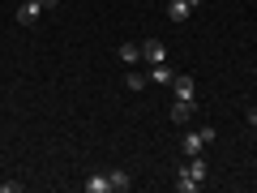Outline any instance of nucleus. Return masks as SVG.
Listing matches in <instances>:
<instances>
[{"label": "nucleus", "mask_w": 257, "mask_h": 193, "mask_svg": "<svg viewBox=\"0 0 257 193\" xmlns=\"http://www.w3.org/2000/svg\"><path fill=\"white\" fill-rule=\"evenodd\" d=\"M142 60H146V64H167V43L146 39V43H142Z\"/></svg>", "instance_id": "nucleus-1"}, {"label": "nucleus", "mask_w": 257, "mask_h": 193, "mask_svg": "<svg viewBox=\"0 0 257 193\" xmlns=\"http://www.w3.org/2000/svg\"><path fill=\"white\" fill-rule=\"evenodd\" d=\"M39 13H43V0H26V5H22V9L13 13V18H18V26H35V22H39Z\"/></svg>", "instance_id": "nucleus-2"}, {"label": "nucleus", "mask_w": 257, "mask_h": 193, "mask_svg": "<svg viewBox=\"0 0 257 193\" xmlns=\"http://www.w3.org/2000/svg\"><path fill=\"white\" fill-rule=\"evenodd\" d=\"M172 90H176V99H189V103H197V82H193V77H184V73H176V82H172Z\"/></svg>", "instance_id": "nucleus-3"}, {"label": "nucleus", "mask_w": 257, "mask_h": 193, "mask_svg": "<svg viewBox=\"0 0 257 193\" xmlns=\"http://www.w3.org/2000/svg\"><path fill=\"white\" fill-rule=\"evenodd\" d=\"M180 172H184V176H193V180L202 184V180H206V163H202V155H193V159H184V163H180Z\"/></svg>", "instance_id": "nucleus-4"}, {"label": "nucleus", "mask_w": 257, "mask_h": 193, "mask_svg": "<svg viewBox=\"0 0 257 193\" xmlns=\"http://www.w3.org/2000/svg\"><path fill=\"white\" fill-rule=\"evenodd\" d=\"M202 146H206V138H202V129H197V133H184V142H180V150H184V155H202Z\"/></svg>", "instance_id": "nucleus-5"}, {"label": "nucleus", "mask_w": 257, "mask_h": 193, "mask_svg": "<svg viewBox=\"0 0 257 193\" xmlns=\"http://www.w3.org/2000/svg\"><path fill=\"white\" fill-rule=\"evenodd\" d=\"M189 13H193L189 0H167V18L172 22H189Z\"/></svg>", "instance_id": "nucleus-6"}, {"label": "nucleus", "mask_w": 257, "mask_h": 193, "mask_svg": "<svg viewBox=\"0 0 257 193\" xmlns=\"http://www.w3.org/2000/svg\"><path fill=\"white\" fill-rule=\"evenodd\" d=\"M150 82H155V86H172L176 82V73H172V69H167V64H150Z\"/></svg>", "instance_id": "nucleus-7"}, {"label": "nucleus", "mask_w": 257, "mask_h": 193, "mask_svg": "<svg viewBox=\"0 0 257 193\" xmlns=\"http://www.w3.org/2000/svg\"><path fill=\"white\" fill-rule=\"evenodd\" d=\"M167 116H172V120H176V125H184V120H189V116H193V103H189V99H176V103H172V108H167Z\"/></svg>", "instance_id": "nucleus-8"}, {"label": "nucleus", "mask_w": 257, "mask_h": 193, "mask_svg": "<svg viewBox=\"0 0 257 193\" xmlns=\"http://www.w3.org/2000/svg\"><path fill=\"white\" fill-rule=\"evenodd\" d=\"M107 180H111V193H128V184H133V180H128V172H120V167H116V172H107Z\"/></svg>", "instance_id": "nucleus-9"}, {"label": "nucleus", "mask_w": 257, "mask_h": 193, "mask_svg": "<svg viewBox=\"0 0 257 193\" xmlns=\"http://www.w3.org/2000/svg\"><path fill=\"white\" fill-rule=\"evenodd\" d=\"M116 56H120V60H124V64H128V69H133V64H138V60H142V47H133V43H124V47H120V52H116Z\"/></svg>", "instance_id": "nucleus-10"}, {"label": "nucleus", "mask_w": 257, "mask_h": 193, "mask_svg": "<svg viewBox=\"0 0 257 193\" xmlns=\"http://www.w3.org/2000/svg\"><path fill=\"white\" fill-rule=\"evenodd\" d=\"M86 193H111V180L107 176H90L86 180Z\"/></svg>", "instance_id": "nucleus-11"}, {"label": "nucleus", "mask_w": 257, "mask_h": 193, "mask_svg": "<svg viewBox=\"0 0 257 193\" xmlns=\"http://www.w3.org/2000/svg\"><path fill=\"white\" fill-rule=\"evenodd\" d=\"M146 82H150V77L133 73V69H128V77H124V86H128V90H133V94H138V90H146Z\"/></svg>", "instance_id": "nucleus-12"}, {"label": "nucleus", "mask_w": 257, "mask_h": 193, "mask_svg": "<svg viewBox=\"0 0 257 193\" xmlns=\"http://www.w3.org/2000/svg\"><path fill=\"white\" fill-rule=\"evenodd\" d=\"M176 189H180V193H197V189H202V184L193 180V176H184V172H180V180H176Z\"/></svg>", "instance_id": "nucleus-13"}, {"label": "nucleus", "mask_w": 257, "mask_h": 193, "mask_svg": "<svg viewBox=\"0 0 257 193\" xmlns=\"http://www.w3.org/2000/svg\"><path fill=\"white\" fill-rule=\"evenodd\" d=\"M244 120H248V125H253V129H257V103H253V108H248V112H244Z\"/></svg>", "instance_id": "nucleus-14"}, {"label": "nucleus", "mask_w": 257, "mask_h": 193, "mask_svg": "<svg viewBox=\"0 0 257 193\" xmlns=\"http://www.w3.org/2000/svg\"><path fill=\"white\" fill-rule=\"evenodd\" d=\"M56 5H60V0H43V9H56Z\"/></svg>", "instance_id": "nucleus-15"}, {"label": "nucleus", "mask_w": 257, "mask_h": 193, "mask_svg": "<svg viewBox=\"0 0 257 193\" xmlns=\"http://www.w3.org/2000/svg\"><path fill=\"white\" fill-rule=\"evenodd\" d=\"M189 5H193V9H197V5H202V0H189Z\"/></svg>", "instance_id": "nucleus-16"}]
</instances>
